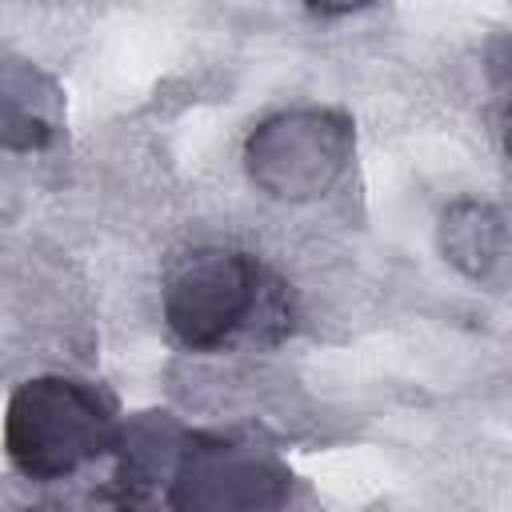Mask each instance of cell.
Returning <instances> with one entry per match:
<instances>
[{"mask_svg": "<svg viewBox=\"0 0 512 512\" xmlns=\"http://www.w3.org/2000/svg\"><path fill=\"white\" fill-rule=\"evenodd\" d=\"M172 340L188 352L272 348L296 328V296L260 256L228 244L184 252L160 284Z\"/></svg>", "mask_w": 512, "mask_h": 512, "instance_id": "cell-1", "label": "cell"}, {"mask_svg": "<svg viewBox=\"0 0 512 512\" xmlns=\"http://www.w3.org/2000/svg\"><path fill=\"white\" fill-rule=\"evenodd\" d=\"M356 152V124L340 108H284L260 120L244 140V172L248 180L288 204H304L324 196Z\"/></svg>", "mask_w": 512, "mask_h": 512, "instance_id": "cell-3", "label": "cell"}, {"mask_svg": "<svg viewBox=\"0 0 512 512\" xmlns=\"http://www.w3.org/2000/svg\"><path fill=\"white\" fill-rule=\"evenodd\" d=\"M440 256L484 288H504L508 280V220L488 200H452L436 224Z\"/></svg>", "mask_w": 512, "mask_h": 512, "instance_id": "cell-6", "label": "cell"}, {"mask_svg": "<svg viewBox=\"0 0 512 512\" xmlns=\"http://www.w3.org/2000/svg\"><path fill=\"white\" fill-rule=\"evenodd\" d=\"M188 428L176 424L168 412H140L120 420L112 440V488L124 504H144L160 488L168 492L172 472L180 464Z\"/></svg>", "mask_w": 512, "mask_h": 512, "instance_id": "cell-5", "label": "cell"}, {"mask_svg": "<svg viewBox=\"0 0 512 512\" xmlns=\"http://www.w3.org/2000/svg\"><path fill=\"white\" fill-rule=\"evenodd\" d=\"M60 132V88L32 64H0V148L36 152Z\"/></svg>", "mask_w": 512, "mask_h": 512, "instance_id": "cell-7", "label": "cell"}, {"mask_svg": "<svg viewBox=\"0 0 512 512\" xmlns=\"http://www.w3.org/2000/svg\"><path fill=\"white\" fill-rule=\"evenodd\" d=\"M116 404L76 376H32L4 408V452L28 480L52 484L104 460L116 440Z\"/></svg>", "mask_w": 512, "mask_h": 512, "instance_id": "cell-2", "label": "cell"}, {"mask_svg": "<svg viewBox=\"0 0 512 512\" xmlns=\"http://www.w3.org/2000/svg\"><path fill=\"white\" fill-rule=\"evenodd\" d=\"M368 4L372 0H304V8L316 16H348V12H360Z\"/></svg>", "mask_w": 512, "mask_h": 512, "instance_id": "cell-8", "label": "cell"}, {"mask_svg": "<svg viewBox=\"0 0 512 512\" xmlns=\"http://www.w3.org/2000/svg\"><path fill=\"white\" fill-rule=\"evenodd\" d=\"M288 464L248 440L224 432H188L164 504L180 512H260L288 500Z\"/></svg>", "mask_w": 512, "mask_h": 512, "instance_id": "cell-4", "label": "cell"}]
</instances>
